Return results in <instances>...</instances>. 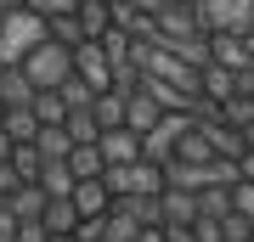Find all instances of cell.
Returning <instances> with one entry per match:
<instances>
[{
    "mask_svg": "<svg viewBox=\"0 0 254 242\" xmlns=\"http://www.w3.org/2000/svg\"><path fill=\"white\" fill-rule=\"evenodd\" d=\"M0 242H254V34L198 0H0Z\"/></svg>",
    "mask_w": 254,
    "mask_h": 242,
    "instance_id": "cell-1",
    "label": "cell"
}]
</instances>
